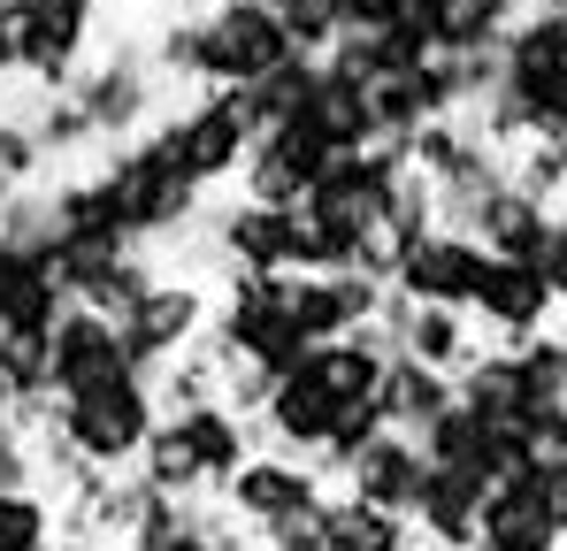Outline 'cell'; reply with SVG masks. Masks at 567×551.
I'll return each instance as SVG.
<instances>
[{
  "label": "cell",
  "mask_w": 567,
  "mask_h": 551,
  "mask_svg": "<svg viewBox=\"0 0 567 551\" xmlns=\"http://www.w3.org/2000/svg\"><path fill=\"white\" fill-rule=\"evenodd\" d=\"M39 422H54L62 445L85 459V467L123 475V467H138L146 437L162 429V391H154V375H115V383H93V391L54 398Z\"/></svg>",
  "instance_id": "6da1fadb"
},
{
  "label": "cell",
  "mask_w": 567,
  "mask_h": 551,
  "mask_svg": "<svg viewBox=\"0 0 567 551\" xmlns=\"http://www.w3.org/2000/svg\"><path fill=\"white\" fill-rule=\"evenodd\" d=\"M107 184H115V207H123V230L131 246H162L199 222V184L177 169V154L162 146V131H138L123 146H107Z\"/></svg>",
  "instance_id": "7a4b0ae2"
},
{
  "label": "cell",
  "mask_w": 567,
  "mask_h": 551,
  "mask_svg": "<svg viewBox=\"0 0 567 551\" xmlns=\"http://www.w3.org/2000/svg\"><path fill=\"white\" fill-rule=\"evenodd\" d=\"M207 345L215 353H246L261 361L269 375H299L307 367V330L284 314V291L277 276H223V299H215V322H207Z\"/></svg>",
  "instance_id": "3957f363"
},
{
  "label": "cell",
  "mask_w": 567,
  "mask_h": 551,
  "mask_svg": "<svg viewBox=\"0 0 567 551\" xmlns=\"http://www.w3.org/2000/svg\"><path fill=\"white\" fill-rule=\"evenodd\" d=\"M0 15H8V46H16V77L39 92H70L100 31V0H8Z\"/></svg>",
  "instance_id": "277c9868"
},
{
  "label": "cell",
  "mask_w": 567,
  "mask_h": 551,
  "mask_svg": "<svg viewBox=\"0 0 567 551\" xmlns=\"http://www.w3.org/2000/svg\"><path fill=\"white\" fill-rule=\"evenodd\" d=\"M291 54H299V46H291V31H284V15L261 8V0H215V8L199 15V85H215V92L261 85Z\"/></svg>",
  "instance_id": "5b68a950"
},
{
  "label": "cell",
  "mask_w": 567,
  "mask_h": 551,
  "mask_svg": "<svg viewBox=\"0 0 567 551\" xmlns=\"http://www.w3.org/2000/svg\"><path fill=\"white\" fill-rule=\"evenodd\" d=\"M162 70H154V46H107L100 62H85L78 77H70V100L85 107V123H93L100 146H123V138H138V131H154V107H162Z\"/></svg>",
  "instance_id": "8992f818"
},
{
  "label": "cell",
  "mask_w": 567,
  "mask_h": 551,
  "mask_svg": "<svg viewBox=\"0 0 567 551\" xmlns=\"http://www.w3.org/2000/svg\"><path fill=\"white\" fill-rule=\"evenodd\" d=\"M215 253H223V276H291L307 269V215L299 207H269V199H230L215 215H199Z\"/></svg>",
  "instance_id": "52a82bcc"
},
{
  "label": "cell",
  "mask_w": 567,
  "mask_h": 551,
  "mask_svg": "<svg viewBox=\"0 0 567 551\" xmlns=\"http://www.w3.org/2000/svg\"><path fill=\"white\" fill-rule=\"evenodd\" d=\"M154 131H162V146L177 154V169H185L199 191H207V184H230L246 169V146H254V131L238 123V100L215 92V85L199 92L192 107H177L169 123H154Z\"/></svg>",
  "instance_id": "ba28073f"
},
{
  "label": "cell",
  "mask_w": 567,
  "mask_h": 551,
  "mask_svg": "<svg viewBox=\"0 0 567 551\" xmlns=\"http://www.w3.org/2000/svg\"><path fill=\"white\" fill-rule=\"evenodd\" d=\"M207 322H215V299H207L199 276H154V291L131 306L123 337H131V353H138L146 375H162L177 353L207 345Z\"/></svg>",
  "instance_id": "9c48e42d"
},
{
  "label": "cell",
  "mask_w": 567,
  "mask_h": 551,
  "mask_svg": "<svg viewBox=\"0 0 567 551\" xmlns=\"http://www.w3.org/2000/svg\"><path fill=\"white\" fill-rule=\"evenodd\" d=\"M553 314H560V291L545 283L537 261H483V283H475L468 299V322L491 337V345H522V337H537V330H553Z\"/></svg>",
  "instance_id": "30bf717a"
},
{
  "label": "cell",
  "mask_w": 567,
  "mask_h": 551,
  "mask_svg": "<svg viewBox=\"0 0 567 551\" xmlns=\"http://www.w3.org/2000/svg\"><path fill=\"white\" fill-rule=\"evenodd\" d=\"M483 238L468 230H422V238H406V253H399V276H391V291H406L414 306H468L475 283H483Z\"/></svg>",
  "instance_id": "8fae6325"
},
{
  "label": "cell",
  "mask_w": 567,
  "mask_h": 551,
  "mask_svg": "<svg viewBox=\"0 0 567 551\" xmlns=\"http://www.w3.org/2000/svg\"><path fill=\"white\" fill-rule=\"evenodd\" d=\"M115 375H146L138 353H131V337H123V322L70 299L62 322H54V398L93 391V383H115Z\"/></svg>",
  "instance_id": "7c38bea8"
},
{
  "label": "cell",
  "mask_w": 567,
  "mask_h": 551,
  "mask_svg": "<svg viewBox=\"0 0 567 551\" xmlns=\"http://www.w3.org/2000/svg\"><path fill=\"white\" fill-rule=\"evenodd\" d=\"M338 154L291 115V123H277V131H261L254 146H246V169H238V191L246 199H269V207H299L315 184H322V169H330Z\"/></svg>",
  "instance_id": "4fadbf2b"
},
{
  "label": "cell",
  "mask_w": 567,
  "mask_h": 551,
  "mask_svg": "<svg viewBox=\"0 0 567 551\" xmlns=\"http://www.w3.org/2000/svg\"><path fill=\"white\" fill-rule=\"evenodd\" d=\"M215 498H223V513H238L246 529H269L277 513L307 506V498H322V467H315V459H299V453H277V445H269V453L246 459V467H238V475H230V482H223Z\"/></svg>",
  "instance_id": "5bb4252c"
},
{
  "label": "cell",
  "mask_w": 567,
  "mask_h": 551,
  "mask_svg": "<svg viewBox=\"0 0 567 551\" xmlns=\"http://www.w3.org/2000/svg\"><path fill=\"white\" fill-rule=\"evenodd\" d=\"M338 414H346V398L322 383V375H284L277 391H269V406H261V422H254V437L261 445H277V453H299L315 459L330 445V429H338Z\"/></svg>",
  "instance_id": "9a60e30c"
},
{
  "label": "cell",
  "mask_w": 567,
  "mask_h": 551,
  "mask_svg": "<svg viewBox=\"0 0 567 551\" xmlns=\"http://www.w3.org/2000/svg\"><path fill=\"white\" fill-rule=\"evenodd\" d=\"M353 498H369V506H383V513H406L414 521V506H422V482H430V453H422V437H406V429H383V437H369L361 453H353V467L338 475Z\"/></svg>",
  "instance_id": "2e32d148"
},
{
  "label": "cell",
  "mask_w": 567,
  "mask_h": 551,
  "mask_svg": "<svg viewBox=\"0 0 567 551\" xmlns=\"http://www.w3.org/2000/svg\"><path fill=\"white\" fill-rule=\"evenodd\" d=\"M70 306V283L54 269V246L0 238V330H54Z\"/></svg>",
  "instance_id": "e0dca14e"
},
{
  "label": "cell",
  "mask_w": 567,
  "mask_h": 551,
  "mask_svg": "<svg viewBox=\"0 0 567 551\" xmlns=\"http://www.w3.org/2000/svg\"><path fill=\"white\" fill-rule=\"evenodd\" d=\"M369 100H377V138L383 146H406V138H422L430 123L453 115V77H445V62L430 54V62H414V70L377 77Z\"/></svg>",
  "instance_id": "ac0fdd59"
},
{
  "label": "cell",
  "mask_w": 567,
  "mask_h": 551,
  "mask_svg": "<svg viewBox=\"0 0 567 551\" xmlns=\"http://www.w3.org/2000/svg\"><path fill=\"white\" fill-rule=\"evenodd\" d=\"M299 123L330 146V154H361V146H383L377 138V100H369V77H346L338 62H322V77L307 92Z\"/></svg>",
  "instance_id": "d6986e66"
},
{
  "label": "cell",
  "mask_w": 567,
  "mask_h": 551,
  "mask_svg": "<svg viewBox=\"0 0 567 551\" xmlns=\"http://www.w3.org/2000/svg\"><path fill=\"white\" fill-rule=\"evenodd\" d=\"M169 422H177L185 453L199 459L207 490H223V482H230V475L254 459V422H246L238 406H223V398H192V406H169Z\"/></svg>",
  "instance_id": "ffe728a7"
},
{
  "label": "cell",
  "mask_w": 567,
  "mask_h": 551,
  "mask_svg": "<svg viewBox=\"0 0 567 551\" xmlns=\"http://www.w3.org/2000/svg\"><path fill=\"white\" fill-rule=\"evenodd\" d=\"M475 551H567L560 521H553V506L537 498V482H529V475H514V482H498V490L483 498Z\"/></svg>",
  "instance_id": "44dd1931"
},
{
  "label": "cell",
  "mask_w": 567,
  "mask_h": 551,
  "mask_svg": "<svg viewBox=\"0 0 567 551\" xmlns=\"http://www.w3.org/2000/svg\"><path fill=\"white\" fill-rule=\"evenodd\" d=\"M483 482L461 475V467H430L422 482V506H414V537L430 551H475V529H483Z\"/></svg>",
  "instance_id": "7402d4cb"
},
{
  "label": "cell",
  "mask_w": 567,
  "mask_h": 551,
  "mask_svg": "<svg viewBox=\"0 0 567 551\" xmlns=\"http://www.w3.org/2000/svg\"><path fill=\"white\" fill-rule=\"evenodd\" d=\"M461 398V383H453V367H430V361H414V353H391V367H383V391H377V406H383V422L391 429H406V437H422L445 406Z\"/></svg>",
  "instance_id": "603a6c76"
},
{
  "label": "cell",
  "mask_w": 567,
  "mask_h": 551,
  "mask_svg": "<svg viewBox=\"0 0 567 551\" xmlns=\"http://www.w3.org/2000/svg\"><path fill=\"white\" fill-rule=\"evenodd\" d=\"M529 0H437L430 8V46L437 54H498L506 31L522 23Z\"/></svg>",
  "instance_id": "cb8c5ba5"
},
{
  "label": "cell",
  "mask_w": 567,
  "mask_h": 551,
  "mask_svg": "<svg viewBox=\"0 0 567 551\" xmlns=\"http://www.w3.org/2000/svg\"><path fill=\"white\" fill-rule=\"evenodd\" d=\"M383 367H391V345L377 337V322H369V330H353V337H330V345H315V353H307V375H322L346 406H353V398H377V391H383Z\"/></svg>",
  "instance_id": "d4e9b609"
},
{
  "label": "cell",
  "mask_w": 567,
  "mask_h": 551,
  "mask_svg": "<svg viewBox=\"0 0 567 551\" xmlns=\"http://www.w3.org/2000/svg\"><path fill=\"white\" fill-rule=\"evenodd\" d=\"M315 77H322V54H291L284 70H269L261 85H230V100H238V123L261 138V131H277V123H291L299 107H307V92H315Z\"/></svg>",
  "instance_id": "484cf974"
},
{
  "label": "cell",
  "mask_w": 567,
  "mask_h": 551,
  "mask_svg": "<svg viewBox=\"0 0 567 551\" xmlns=\"http://www.w3.org/2000/svg\"><path fill=\"white\" fill-rule=\"evenodd\" d=\"M545 230H553V207L529 199V191H514V184H506V191L483 207V222H475L483 253H498V261H537V253H545Z\"/></svg>",
  "instance_id": "4316f807"
},
{
  "label": "cell",
  "mask_w": 567,
  "mask_h": 551,
  "mask_svg": "<svg viewBox=\"0 0 567 551\" xmlns=\"http://www.w3.org/2000/svg\"><path fill=\"white\" fill-rule=\"evenodd\" d=\"M399 353H414V361L453 367V375H461L483 345H475L468 306H406V337H399Z\"/></svg>",
  "instance_id": "83f0119b"
},
{
  "label": "cell",
  "mask_w": 567,
  "mask_h": 551,
  "mask_svg": "<svg viewBox=\"0 0 567 551\" xmlns=\"http://www.w3.org/2000/svg\"><path fill=\"white\" fill-rule=\"evenodd\" d=\"M453 383H461V406H475L483 422H522V414H529V398H522V367H514V345H483Z\"/></svg>",
  "instance_id": "f1b7e54d"
},
{
  "label": "cell",
  "mask_w": 567,
  "mask_h": 551,
  "mask_svg": "<svg viewBox=\"0 0 567 551\" xmlns=\"http://www.w3.org/2000/svg\"><path fill=\"white\" fill-rule=\"evenodd\" d=\"M330 551H414V521L383 513V506L353 498V490H338L330 498Z\"/></svg>",
  "instance_id": "f546056e"
},
{
  "label": "cell",
  "mask_w": 567,
  "mask_h": 551,
  "mask_svg": "<svg viewBox=\"0 0 567 551\" xmlns=\"http://www.w3.org/2000/svg\"><path fill=\"white\" fill-rule=\"evenodd\" d=\"M62 537V506L31 482V490H0V551H54Z\"/></svg>",
  "instance_id": "4dcf8cb0"
},
{
  "label": "cell",
  "mask_w": 567,
  "mask_h": 551,
  "mask_svg": "<svg viewBox=\"0 0 567 551\" xmlns=\"http://www.w3.org/2000/svg\"><path fill=\"white\" fill-rule=\"evenodd\" d=\"M138 475H146L154 490H169V498H199V490H207V475H199V459L185 453V437H177V422H169V414H162V429L146 437Z\"/></svg>",
  "instance_id": "1f68e13d"
},
{
  "label": "cell",
  "mask_w": 567,
  "mask_h": 551,
  "mask_svg": "<svg viewBox=\"0 0 567 551\" xmlns=\"http://www.w3.org/2000/svg\"><path fill=\"white\" fill-rule=\"evenodd\" d=\"M514 367H522V398H529V414H537V406H567V345L553 337V330L522 337V345H514Z\"/></svg>",
  "instance_id": "d6a6232c"
},
{
  "label": "cell",
  "mask_w": 567,
  "mask_h": 551,
  "mask_svg": "<svg viewBox=\"0 0 567 551\" xmlns=\"http://www.w3.org/2000/svg\"><path fill=\"white\" fill-rule=\"evenodd\" d=\"M383 429H391V422H383V406H377V398H353V406L338 414L330 445L315 453V467H322V475H346V467H353V453H361L369 437H383Z\"/></svg>",
  "instance_id": "836d02e7"
},
{
  "label": "cell",
  "mask_w": 567,
  "mask_h": 551,
  "mask_svg": "<svg viewBox=\"0 0 567 551\" xmlns=\"http://www.w3.org/2000/svg\"><path fill=\"white\" fill-rule=\"evenodd\" d=\"M261 551H330V498H307L261 529Z\"/></svg>",
  "instance_id": "e575fe53"
},
{
  "label": "cell",
  "mask_w": 567,
  "mask_h": 551,
  "mask_svg": "<svg viewBox=\"0 0 567 551\" xmlns=\"http://www.w3.org/2000/svg\"><path fill=\"white\" fill-rule=\"evenodd\" d=\"M277 15H284V31H291V46H299V54H330V46L346 39L338 0H284Z\"/></svg>",
  "instance_id": "d590c367"
},
{
  "label": "cell",
  "mask_w": 567,
  "mask_h": 551,
  "mask_svg": "<svg viewBox=\"0 0 567 551\" xmlns=\"http://www.w3.org/2000/svg\"><path fill=\"white\" fill-rule=\"evenodd\" d=\"M154 70H162L169 85H199V15L162 23V39H154Z\"/></svg>",
  "instance_id": "8d00e7d4"
},
{
  "label": "cell",
  "mask_w": 567,
  "mask_h": 551,
  "mask_svg": "<svg viewBox=\"0 0 567 551\" xmlns=\"http://www.w3.org/2000/svg\"><path fill=\"white\" fill-rule=\"evenodd\" d=\"M39 482V437L23 429V414H0V490H31Z\"/></svg>",
  "instance_id": "74e56055"
},
{
  "label": "cell",
  "mask_w": 567,
  "mask_h": 551,
  "mask_svg": "<svg viewBox=\"0 0 567 551\" xmlns=\"http://www.w3.org/2000/svg\"><path fill=\"white\" fill-rule=\"evenodd\" d=\"M338 15H346V31H391V23H406V0H338Z\"/></svg>",
  "instance_id": "f35d334b"
},
{
  "label": "cell",
  "mask_w": 567,
  "mask_h": 551,
  "mask_svg": "<svg viewBox=\"0 0 567 551\" xmlns=\"http://www.w3.org/2000/svg\"><path fill=\"white\" fill-rule=\"evenodd\" d=\"M529 482H537V498L553 506V521H560V537H567V459L560 467H529Z\"/></svg>",
  "instance_id": "ab89813d"
},
{
  "label": "cell",
  "mask_w": 567,
  "mask_h": 551,
  "mask_svg": "<svg viewBox=\"0 0 567 551\" xmlns=\"http://www.w3.org/2000/svg\"><path fill=\"white\" fill-rule=\"evenodd\" d=\"M16 191H23V184L8 177V169H0V207H8V199H16Z\"/></svg>",
  "instance_id": "60d3db41"
},
{
  "label": "cell",
  "mask_w": 567,
  "mask_h": 551,
  "mask_svg": "<svg viewBox=\"0 0 567 551\" xmlns=\"http://www.w3.org/2000/svg\"><path fill=\"white\" fill-rule=\"evenodd\" d=\"M0 414H16V391H8V375H0Z\"/></svg>",
  "instance_id": "b9f144b4"
},
{
  "label": "cell",
  "mask_w": 567,
  "mask_h": 551,
  "mask_svg": "<svg viewBox=\"0 0 567 551\" xmlns=\"http://www.w3.org/2000/svg\"><path fill=\"white\" fill-rule=\"evenodd\" d=\"M553 337H560V345H567V306H560V322H553Z\"/></svg>",
  "instance_id": "7bdbcfd3"
},
{
  "label": "cell",
  "mask_w": 567,
  "mask_h": 551,
  "mask_svg": "<svg viewBox=\"0 0 567 551\" xmlns=\"http://www.w3.org/2000/svg\"><path fill=\"white\" fill-rule=\"evenodd\" d=\"M123 8H162V0H123Z\"/></svg>",
  "instance_id": "ee69618b"
},
{
  "label": "cell",
  "mask_w": 567,
  "mask_h": 551,
  "mask_svg": "<svg viewBox=\"0 0 567 551\" xmlns=\"http://www.w3.org/2000/svg\"><path fill=\"white\" fill-rule=\"evenodd\" d=\"M261 8H284V0H261Z\"/></svg>",
  "instance_id": "f6af8a7d"
},
{
  "label": "cell",
  "mask_w": 567,
  "mask_h": 551,
  "mask_svg": "<svg viewBox=\"0 0 567 551\" xmlns=\"http://www.w3.org/2000/svg\"><path fill=\"white\" fill-rule=\"evenodd\" d=\"M0 8H8V0H0Z\"/></svg>",
  "instance_id": "bcb514c9"
}]
</instances>
